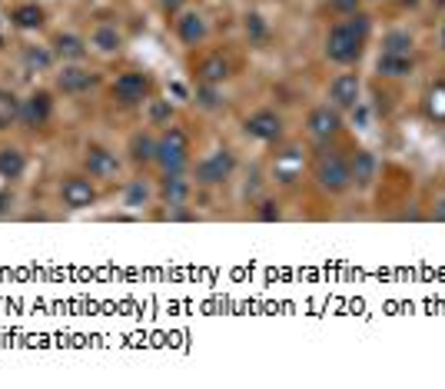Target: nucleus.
Segmentation results:
<instances>
[{
  "instance_id": "23",
  "label": "nucleus",
  "mask_w": 445,
  "mask_h": 389,
  "mask_svg": "<svg viewBox=\"0 0 445 389\" xmlns=\"http://www.w3.org/2000/svg\"><path fill=\"white\" fill-rule=\"evenodd\" d=\"M130 157H133V164H153L156 160V140L150 133H137L130 140Z\"/></svg>"
},
{
  "instance_id": "7",
  "label": "nucleus",
  "mask_w": 445,
  "mask_h": 389,
  "mask_svg": "<svg viewBox=\"0 0 445 389\" xmlns=\"http://www.w3.org/2000/svg\"><path fill=\"white\" fill-rule=\"evenodd\" d=\"M97 84H100V77L93 74V70H87V67H80V63H70V67H64L57 74V90L67 93V97H80V93H87Z\"/></svg>"
},
{
  "instance_id": "18",
  "label": "nucleus",
  "mask_w": 445,
  "mask_h": 389,
  "mask_svg": "<svg viewBox=\"0 0 445 389\" xmlns=\"http://www.w3.org/2000/svg\"><path fill=\"white\" fill-rule=\"evenodd\" d=\"M349 180L359 187H369L376 180V157L372 153H356V160L349 164Z\"/></svg>"
},
{
  "instance_id": "5",
  "label": "nucleus",
  "mask_w": 445,
  "mask_h": 389,
  "mask_svg": "<svg viewBox=\"0 0 445 389\" xmlns=\"http://www.w3.org/2000/svg\"><path fill=\"white\" fill-rule=\"evenodd\" d=\"M50 117H53V97L47 90H34L27 100H20V126H27V130L47 126Z\"/></svg>"
},
{
  "instance_id": "14",
  "label": "nucleus",
  "mask_w": 445,
  "mask_h": 389,
  "mask_svg": "<svg viewBox=\"0 0 445 389\" xmlns=\"http://www.w3.org/2000/svg\"><path fill=\"white\" fill-rule=\"evenodd\" d=\"M177 34H179V40H183L186 47H196V44L206 37L203 17H200V13H183V17L177 20Z\"/></svg>"
},
{
  "instance_id": "26",
  "label": "nucleus",
  "mask_w": 445,
  "mask_h": 389,
  "mask_svg": "<svg viewBox=\"0 0 445 389\" xmlns=\"http://www.w3.org/2000/svg\"><path fill=\"white\" fill-rule=\"evenodd\" d=\"M170 117H173V107H170V100H156L150 107V120H153V124H170Z\"/></svg>"
},
{
  "instance_id": "20",
  "label": "nucleus",
  "mask_w": 445,
  "mask_h": 389,
  "mask_svg": "<svg viewBox=\"0 0 445 389\" xmlns=\"http://www.w3.org/2000/svg\"><path fill=\"white\" fill-rule=\"evenodd\" d=\"M379 74L382 77H406V74H412V57H409V53H382V57H379Z\"/></svg>"
},
{
  "instance_id": "22",
  "label": "nucleus",
  "mask_w": 445,
  "mask_h": 389,
  "mask_svg": "<svg viewBox=\"0 0 445 389\" xmlns=\"http://www.w3.org/2000/svg\"><path fill=\"white\" fill-rule=\"evenodd\" d=\"M229 77V63L219 57V53H213V57H206L203 63H200V80L203 84H223Z\"/></svg>"
},
{
  "instance_id": "16",
  "label": "nucleus",
  "mask_w": 445,
  "mask_h": 389,
  "mask_svg": "<svg viewBox=\"0 0 445 389\" xmlns=\"http://www.w3.org/2000/svg\"><path fill=\"white\" fill-rule=\"evenodd\" d=\"M11 20L20 27V30H40L47 17H43V11H40V4H20V7H13L11 11Z\"/></svg>"
},
{
  "instance_id": "3",
  "label": "nucleus",
  "mask_w": 445,
  "mask_h": 389,
  "mask_svg": "<svg viewBox=\"0 0 445 389\" xmlns=\"http://www.w3.org/2000/svg\"><path fill=\"white\" fill-rule=\"evenodd\" d=\"M233 170H236V157L229 150H213L196 164V183L200 187H219L233 176Z\"/></svg>"
},
{
  "instance_id": "34",
  "label": "nucleus",
  "mask_w": 445,
  "mask_h": 389,
  "mask_svg": "<svg viewBox=\"0 0 445 389\" xmlns=\"http://www.w3.org/2000/svg\"><path fill=\"white\" fill-rule=\"evenodd\" d=\"M439 206H442V210H439V216H442V220H445V200H442V203H439Z\"/></svg>"
},
{
  "instance_id": "25",
  "label": "nucleus",
  "mask_w": 445,
  "mask_h": 389,
  "mask_svg": "<svg viewBox=\"0 0 445 389\" xmlns=\"http://www.w3.org/2000/svg\"><path fill=\"white\" fill-rule=\"evenodd\" d=\"M24 60H27V67L47 70V67L53 63V51H34V47H27V51H24Z\"/></svg>"
},
{
  "instance_id": "28",
  "label": "nucleus",
  "mask_w": 445,
  "mask_h": 389,
  "mask_svg": "<svg viewBox=\"0 0 445 389\" xmlns=\"http://www.w3.org/2000/svg\"><path fill=\"white\" fill-rule=\"evenodd\" d=\"M256 216H259V220H263V223H273V220H280V203H273V200H266V203H263V206H259V213H256Z\"/></svg>"
},
{
  "instance_id": "19",
  "label": "nucleus",
  "mask_w": 445,
  "mask_h": 389,
  "mask_svg": "<svg viewBox=\"0 0 445 389\" xmlns=\"http://www.w3.org/2000/svg\"><path fill=\"white\" fill-rule=\"evenodd\" d=\"M190 197V180H183L179 173H166L163 180V200L166 206H183Z\"/></svg>"
},
{
  "instance_id": "29",
  "label": "nucleus",
  "mask_w": 445,
  "mask_h": 389,
  "mask_svg": "<svg viewBox=\"0 0 445 389\" xmlns=\"http://www.w3.org/2000/svg\"><path fill=\"white\" fill-rule=\"evenodd\" d=\"M246 34H249V37H256V40L266 37V24H263V17H256V13H253V17L246 20Z\"/></svg>"
},
{
  "instance_id": "2",
  "label": "nucleus",
  "mask_w": 445,
  "mask_h": 389,
  "mask_svg": "<svg viewBox=\"0 0 445 389\" xmlns=\"http://www.w3.org/2000/svg\"><path fill=\"white\" fill-rule=\"evenodd\" d=\"M156 164L163 166V173H183V166L190 164V137L179 126L163 130V137L156 140Z\"/></svg>"
},
{
  "instance_id": "31",
  "label": "nucleus",
  "mask_w": 445,
  "mask_h": 389,
  "mask_svg": "<svg viewBox=\"0 0 445 389\" xmlns=\"http://www.w3.org/2000/svg\"><path fill=\"white\" fill-rule=\"evenodd\" d=\"M332 7H336V11H343V13H356L359 0H332Z\"/></svg>"
},
{
  "instance_id": "10",
  "label": "nucleus",
  "mask_w": 445,
  "mask_h": 389,
  "mask_svg": "<svg viewBox=\"0 0 445 389\" xmlns=\"http://www.w3.org/2000/svg\"><path fill=\"white\" fill-rule=\"evenodd\" d=\"M246 133L256 140H266V143H273V140H280L282 133V120L276 110H256L249 120H246Z\"/></svg>"
},
{
  "instance_id": "8",
  "label": "nucleus",
  "mask_w": 445,
  "mask_h": 389,
  "mask_svg": "<svg viewBox=\"0 0 445 389\" xmlns=\"http://www.w3.org/2000/svg\"><path fill=\"white\" fill-rule=\"evenodd\" d=\"M60 200L70 210H83L97 203V187L90 183V176H67L64 187H60Z\"/></svg>"
},
{
  "instance_id": "15",
  "label": "nucleus",
  "mask_w": 445,
  "mask_h": 389,
  "mask_svg": "<svg viewBox=\"0 0 445 389\" xmlns=\"http://www.w3.org/2000/svg\"><path fill=\"white\" fill-rule=\"evenodd\" d=\"M27 170V157L17 147H0V176L4 180H20Z\"/></svg>"
},
{
  "instance_id": "36",
  "label": "nucleus",
  "mask_w": 445,
  "mask_h": 389,
  "mask_svg": "<svg viewBox=\"0 0 445 389\" xmlns=\"http://www.w3.org/2000/svg\"><path fill=\"white\" fill-rule=\"evenodd\" d=\"M406 4H416V0H406Z\"/></svg>"
},
{
  "instance_id": "33",
  "label": "nucleus",
  "mask_w": 445,
  "mask_h": 389,
  "mask_svg": "<svg viewBox=\"0 0 445 389\" xmlns=\"http://www.w3.org/2000/svg\"><path fill=\"white\" fill-rule=\"evenodd\" d=\"M179 4H183V0H163V7H166V13H173L179 7Z\"/></svg>"
},
{
  "instance_id": "24",
  "label": "nucleus",
  "mask_w": 445,
  "mask_h": 389,
  "mask_svg": "<svg viewBox=\"0 0 445 389\" xmlns=\"http://www.w3.org/2000/svg\"><path fill=\"white\" fill-rule=\"evenodd\" d=\"M412 51V37L402 34V30H392L382 37V53H409Z\"/></svg>"
},
{
  "instance_id": "27",
  "label": "nucleus",
  "mask_w": 445,
  "mask_h": 389,
  "mask_svg": "<svg viewBox=\"0 0 445 389\" xmlns=\"http://www.w3.org/2000/svg\"><path fill=\"white\" fill-rule=\"evenodd\" d=\"M146 197H150V193H146V187H143V183H130L127 206H143V203H146Z\"/></svg>"
},
{
  "instance_id": "32",
  "label": "nucleus",
  "mask_w": 445,
  "mask_h": 389,
  "mask_svg": "<svg viewBox=\"0 0 445 389\" xmlns=\"http://www.w3.org/2000/svg\"><path fill=\"white\" fill-rule=\"evenodd\" d=\"M7 206H11V197H7V193H4V190H0V216L7 213Z\"/></svg>"
},
{
  "instance_id": "6",
  "label": "nucleus",
  "mask_w": 445,
  "mask_h": 389,
  "mask_svg": "<svg viewBox=\"0 0 445 389\" xmlns=\"http://www.w3.org/2000/svg\"><path fill=\"white\" fill-rule=\"evenodd\" d=\"M150 97V77L146 74H120L114 84V100L123 107H137Z\"/></svg>"
},
{
  "instance_id": "30",
  "label": "nucleus",
  "mask_w": 445,
  "mask_h": 389,
  "mask_svg": "<svg viewBox=\"0 0 445 389\" xmlns=\"http://www.w3.org/2000/svg\"><path fill=\"white\" fill-rule=\"evenodd\" d=\"M432 113H439V117H445V90L439 87L432 93Z\"/></svg>"
},
{
  "instance_id": "17",
  "label": "nucleus",
  "mask_w": 445,
  "mask_h": 389,
  "mask_svg": "<svg viewBox=\"0 0 445 389\" xmlns=\"http://www.w3.org/2000/svg\"><path fill=\"white\" fill-rule=\"evenodd\" d=\"M13 124H20V97L13 90L0 87V133L11 130Z\"/></svg>"
},
{
  "instance_id": "21",
  "label": "nucleus",
  "mask_w": 445,
  "mask_h": 389,
  "mask_svg": "<svg viewBox=\"0 0 445 389\" xmlns=\"http://www.w3.org/2000/svg\"><path fill=\"white\" fill-rule=\"evenodd\" d=\"M120 34H116V27H97L93 34H90V47L100 53H116L120 51Z\"/></svg>"
},
{
  "instance_id": "4",
  "label": "nucleus",
  "mask_w": 445,
  "mask_h": 389,
  "mask_svg": "<svg viewBox=\"0 0 445 389\" xmlns=\"http://www.w3.org/2000/svg\"><path fill=\"white\" fill-rule=\"evenodd\" d=\"M316 180L322 190L339 193V190H345L352 183V180H349V164H345L339 153H322L316 160Z\"/></svg>"
},
{
  "instance_id": "12",
  "label": "nucleus",
  "mask_w": 445,
  "mask_h": 389,
  "mask_svg": "<svg viewBox=\"0 0 445 389\" xmlns=\"http://www.w3.org/2000/svg\"><path fill=\"white\" fill-rule=\"evenodd\" d=\"M309 133L316 140H329L339 133V126H343V120H339V113L329 110V107H316V110L309 113Z\"/></svg>"
},
{
  "instance_id": "35",
  "label": "nucleus",
  "mask_w": 445,
  "mask_h": 389,
  "mask_svg": "<svg viewBox=\"0 0 445 389\" xmlns=\"http://www.w3.org/2000/svg\"><path fill=\"white\" fill-rule=\"evenodd\" d=\"M442 47H445V27H442Z\"/></svg>"
},
{
  "instance_id": "11",
  "label": "nucleus",
  "mask_w": 445,
  "mask_h": 389,
  "mask_svg": "<svg viewBox=\"0 0 445 389\" xmlns=\"http://www.w3.org/2000/svg\"><path fill=\"white\" fill-rule=\"evenodd\" d=\"M359 93H362V87H359V77L356 74H339L329 84V100L336 103V107H343V110L356 107Z\"/></svg>"
},
{
  "instance_id": "13",
  "label": "nucleus",
  "mask_w": 445,
  "mask_h": 389,
  "mask_svg": "<svg viewBox=\"0 0 445 389\" xmlns=\"http://www.w3.org/2000/svg\"><path fill=\"white\" fill-rule=\"evenodd\" d=\"M90 44L83 37H76V34H60V37L53 40V57L64 63H80L87 57Z\"/></svg>"
},
{
  "instance_id": "1",
  "label": "nucleus",
  "mask_w": 445,
  "mask_h": 389,
  "mask_svg": "<svg viewBox=\"0 0 445 389\" xmlns=\"http://www.w3.org/2000/svg\"><path fill=\"white\" fill-rule=\"evenodd\" d=\"M369 34V17L352 13V20H343L329 30L326 37V57L332 63H356L362 57V44Z\"/></svg>"
},
{
  "instance_id": "9",
  "label": "nucleus",
  "mask_w": 445,
  "mask_h": 389,
  "mask_svg": "<svg viewBox=\"0 0 445 389\" xmlns=\"http://www.w3.org/2000/svg\"><path fill=\"white\" fill-rule=\"evenodd\" d=\"M83 166H87L90 180H114L120 173V160L107 147H90L87 157H83Z\"/></svg>"
}]
</instances>
